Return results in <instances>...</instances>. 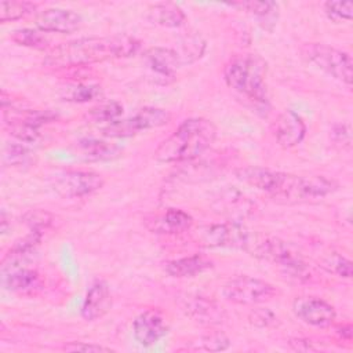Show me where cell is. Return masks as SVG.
I'll list each match as a JSON object with an SVG mask.
<instances>
[{
    "label": "cell",
    "instance_id": "obj_3",
    "mask_svg": "<svg viewBox=\"0 0 353 353\" xmlns=\"http://www.w3.org/2000/svg\"><path fill=\"white\" fill-rule=\"evenodd\" d=\"M265 74V61L252 54L234 57L223 68V79L226 85L244 95L259 109L269 108Z\"/></svg>",
    "mask_w": 353,
    "mask_h": 353
},
{
    "label": "cell",
    "instance_id": "obj_29",
    "mask_svg": "<svg viewBox=\"0 0 353 353\" xmlns=\"http://www.w3.org/2000/svg\"><path fill=\"white\" fill-rule=\"evenodd\" d=\"M101 95V87L95 84H72L63 88L62 99L69 102H90Z\"/></svg>",
    "mask_w": 353,
    "mask_h": 353
},
{
    "label": "cell",
    "instance_id": "obj_23",
    "mask_svg": "<svg viewBox=\"0 0 353 353\" xmlns=\"http://www.w3.org/2000/svg\"><path fill=\"white\" fill-rule=\"evenodd\" d=\"M79 156L85 161H106L113 160L121 154L119 146L101 139H81L77 143Z\"/></svg>",
    "mask_w": 353,
    "mask_h": 353
},
{
    "label": "cell",
    "instance_id": "obj_27",
    "mask_svg": "<svg viewBox=\"0 0 353 353\" xmlns=\"http://www.w3.org/2000/svg\"><path fill=\"white\" fill-rule=\"evenodd\" d=\"M36 4L30 1H18V0H3L0 1V22L17 21L28 14L33 12Z\"/></svg>",
    "mask_w": 353,
    "mask_h": 353
},
{
    "label": "cell",
    "instance_id": "obj_15",
    "mask_svg": "<svg viewBox=\"0 0 353 353\" xmlns=\"http://www.w3.org/2000/svg\"><path fill=\"white\" fill-rule=\"evenodd\" d=\"M168 332V323L164 316L154 309L138 314L132 323L134 338L142 346H152Z\"/></svg>",
    "mask_w": 353,
    "mask_h": 353
},
{
    "label": "cell",
    "instance_id": "obj_1",
    "mask_svg": "<svg viewBox=\"0 0 353 353\" xmlns=\"http://www.w3.org/2000/svg\"><path fill=\"white\" fill-rule=\"evenodd\" d=\"M141 43L131 36H105V37H81L62 43L52 48L43 61V65L52 69H66L87 66L91 63L127 58L139 50Z\"/></svg>",
    "mask_w": 353,
    "mask_h": 353
},
{
    "label": "cell",
    "instance_id": "obj_13",
    "mask_svg": "<svg viewBox=\"0 0 353 353\" xmlns=\"http://www.w3.org/2000/svg\"><path fill=\"white\" fill-rule=\"evenodd\" d=\"M234 174H236V178L243 183L251 188H255L258 190H262L270 194L273 199L281 189L287 175L285 172H281V171H274L270 168L256 167V165L237 168Z\"/></svg>",
    "mask_w": 353,
    "mask_h": 353
},
{
    "label": "cell",
    "instance_id": "obj_32",
    "mask_svg": "<svg viewBox=\"0 0 353 353\" xmlns=\"http://www.w3.org/2000/svg\"><path fill=\"white\" fill-rule=\"evenodd\" d=\"M324 12L328 19L334 22L350 21L353 17V3L352 1H325Z\"/></svg>",
    "mask_w": 353,
    "mask_h": 353
},
{
    "label": "cell",
    "instance_id": "obj_17",
    "mask_svg": "<svg viewBox=\"0 0 353 353\" xmlns=\"http://www.w3.org/2000/svg\"><path fill=\"white\" fill-rule=\"evenodd\" d=\"M273 135L283 149H292L303 141L306 124L298 113L287 109L277 116L273 124Z\"/></svg>",
    "mask_w": 353,
    "mask_h": 353
},
{
    "label": "cell",
    "instance_id": "obj_12",
    "mask_svg": "<svg viewBox=\"0 0 353 353\" xmlns=\"http://www.w3.org/2000/svg\"><path fill=\"white\" fill-rule=\"evenodd\" d=\"M181 307L188 317L204 325L219 324L226 319L223 307L216 301L197 294H188L181 298Z\"/></svg>",
    "mask_w": 353,
    "mask_h": 353
},
{
    "label": "cell",
    "instance_id": "obj_24",
    "mask_svg": "<svg viewBox=\"0 0 353 353\" xmlns=\"http://www.w3.org/2000/svg\"><path fill=\"white\" fill-rule=\"evenodd\" d=\"M3 284L14 292H26L39 285V274L36 270L19 266L3 270Z\"/></svg>",
    "mask_w": 353,
    "mask_h": 353
},
{
    "label": "cell",
    "instance_id": "obj_9",
    "mask_svg": "<svg viewBox=\"0 0 353 353\" xmlns=\"http://www.w3.org/2000/svg\"><path fill=\"white\" fill-rule=\"evenodd\" d=\"M196 240L208 248L243 250L248 245L250 233L237 221H228L201 226L196 232Z\"/></svg>",
    "mask_w": 353,
    "mask_h": 353
},
{
    "label": "cell",
    "instance_id": "obj_22",
    "mask_svg": "<svg viewBox=\"0 0 353 353\" xmlns=\"http://www.w3.org/2000/svg\"><path fill=\"white\" fill-rule=\"evenodd\" d=\"M232 7H237L239 10H244L256 18L258 23L266 29L272 30L277 23L279 18V6L274 1H239L232 3Z\"/></svg>",
    "mask_w": 353,
    "mask_h": 353
},
{
    "label": "cell",
    "instance_id": "obj_20",
    "mask_svg": "<svg viewBox=\"0 0 353 353\" xmlns=\"http://www.w3.org/2000/svg\"><path fill=\"white\" fill-rule=\"evenodd\" d=\"M212 266H214V262L210 258H207L204 255L194 254V255L168 261V262H165L164 269L170 276L182 279V277L197 276V274L211 269Z\"/></svg>",
    "mask_w": 353,
    "mask_h": 353
},
{
    "label": "cell",
    "instance_id": "obj_26",
    "mask_svg": "<svg viewBox=\"0 0 353 353\" xmlns=\"http://www.w3.org/2000/svg\"><path fill=\"white\" fill-rule=\"evenodd\" d=\"M10 39L19 46L34 48V50H44L48 47V43H50L44 32L29 29V28L14 30L10 34Z\"/></svg>",
    "mask_w": 353,
    "mask_h": 353
},
{
    "label": "cell",
    "instance_id": "obj_6",
    "mask_svg": "<svg viewBox=\"0 0 353 353\" xmlns=\"http://www.w3.org/2000/svg\"><path fill=\"white\" fill-rule=\"evenodd\" d=\"M338 189V183L323 175H292L287 174L285 181L274 199L287 203H299L325 197Z\"/></svg>",
    "mask_w": 353,
    "mask_h": 353
},
{
    "label": "cell",
    "instance_id": "obj_8",
    "mask_svg": "<svg viewBox=\"0 0 353 353\" xmlns=\"http://www.w3.org/2000/svg\"><path fill=\"white\" fill-rule=\"evenodd\" d=\"M279 291L265 280L251 276H237L222 287V295L237 305H258L273 299Z\"/></svg>",
    "mask_w": 353,
    "mask_h": 353
},
{
    "label": "cell",
    "instance_id": "obj_14",
    "mask_svg": "<svg viewBox=\"0 0 353 353\" xmlns=\"http://www.w3.org/2000/svg\"><path fill=\"white\" fill-rule=\"evenodd\" d=\"M143 62L150 73L161 84H168L174 80L175 70L182 66L175 48L153 47L143 54Z\"/></svg>",
    "mask_w": 353,
    "mask_h": 353
},
{
    "label": "cell",
    "instance_id": "obj_21",
    "mask_svg": "<svg viewBox=\"0 0 353 353\" xmlns=\"http://www.w3.org/2000/svg\"><path fill=\"white\" fill-rule=\"evenodd\" d=\"M146 11V18L163 28H179L186 21L183 10L175 3H154Z\"/></svg>",
    "mask_w": 353,
    "mask_h": 353
},
{
    "label": "cell",
    "instance_id": "obj_25",
    "mask_svg": "<svg viewBox=\"0 0 353 353\" xmlns=\"http://www.w3.org/2000/svg\"><path fill=\"white\" fill-rule=\"evenodd\" d=\"M175 51L182 65L192 63L203 57L205 51V41L200 34H190L179 41V46L175 48Z\"/></svg>",
    "mask_w": 353,
    "mask_h": 353
},
{
    "label": "cell",
    "instance_id": "obj_39",
    "mask_svg": "<svg viewBox=\"0 0 353 353\" xmlns=\"http://www.w3.org/2000/svg\"><path fill=\"white\" fill-rule=\"evenodd\" d=\"M290 345L294 350H314L310 341L307 339H291Z\"/></svg>",
    "mask_w": 353,
    "mask_h": 353
},
{
    "label": "cell",
    "instance_id": "obj_38",
    "mask_svg": "<svg viewBox=\"0 0 353 353\" xmlns=\"http://www.w3.org/2000/svg\"><path fill=\"white\" fill-rule=\"evenodd\" d=\"M332 138H334L335 143L349 148L350 142H352L349 125H346V124H336V125H334V128H332Z\"/></svg>",
    "mask_w": 353,
    "mask_h": 353
},
{
    "label": "cell",
    "instance_id": "obj_19",
    "mask_svg": "<svg viewBox=\"0 0 353 353\" xmlns=\"http://www.w3.org/2000/svg\"><path fill=\"white\" fill-rule=\"evenodd\" d=\"M112 306V296L108 283L103 280H97L88 288L83 306H81V316L87 321H94L101 319Z\"/></svg>",
    "mask_w": 353,
    "mask_h": 353
},
{
    "label": "cell",
    "instance_id": "obj_37",
    "mask_svg": "<svg viewBox=\"0 0 353 353\" xmlns=\"http://www.w3.org/2000/svg\"><path fill=\"white\" fill-rule=\"evenodd\" d=\"M63 350L68 352H112L110 347L102 346V345H97V343H87V342H70L62 346Z\"/></svg>",
    "mask_w": 353,
    "mask_h": 353
},
{
    "label": "cell",
    "instance_id": "obj_16",
    "mask_svg": "<svg viewBox=\"0 0 353 353\" xmlns=\"http://www.w3.org/2000/svg\"><path fill=\"white\" fill-rule=\"evenodd\" d=\"M145 226L157 234H176L193 226V218L183 210L167 208L163 212L149 214L143 219Z\"/></svg>",
    "mask_w": 353,
    "mask_h": 353
},
{
    "label": "cell",
    "instance_id": "obj_33",
    "mask_svg": "<svg viewBox=\"0 0 353 353\" xmlns=\"http://www.w3.org/2000/svg\"><path fill=\"white\" fill-rule=\"evenodd\" d=\"M52 215L43 210H30L23 215V222L30 228V230L40 233L52 223Z\"/></svg>",
    "mask_w": 353,
    "mask_h": 353
},
{
    "label": "cell",
    "instance_id": "obj_31",
    "mask_svg": "<svg viewBox=\"0 0 353 353\" xmlns=\"http://www.w3.org/2000/svg\"><path fill=\"white\" fill-rule=\"evenodd\" d=\"M221 205L225 208L223 211H228V212H237L240 215H245L250 208V203L248 200L237 190H228L223 196H221Z\"/></svg>",
    "mask_w": 353,
    "mask_h": 353
},
{
    "label": "cell",
    "instance_id": "obj_4",
    "mask_svg": "<svg viewBox=\"0 0 353 353\" xmlns=\"http://www.w3.org/2000/svg\"><path fill=\"white\" fill-rule=\"evenodd\" d=\"M303 57L328 76L352 85L353 62L347 52L323 43H306L301 48Z\"/></svg>",
    "mask_w": 353,
    "mask_h": 353
},
{
    "label": "cell",
    "instance_id": "obj_11",
    "mask_svg": "<svg viewBox=\"0 0 353 353\" xmlns=\"http://www.w3.org/2000/svg\"><path fill=\"white\" fill-rule=\"evenodd\" d=\"M292 310L299 320L317 328L330 327L336 317L334 306L317 296L295 298L292 302Z\"/></svg>",
    "mask_w": 353,
    "mask_h": 353
},
{
    "label": "cell",
    "instance_id": "obj_34",
    "mask_svg": "<svg viewBox=\"0 0 353 353\" xmlns=\"http://www.w3.org/2000/svg\"><path fill=\"white\" fill-rule=\"evenodd\" d=\"M324 266L330 272H334L335 274H338L339 277H345V279L352 277V262L342 255H338V254L331 255L328 259L324 261Z\"/></svg>",
    "mask_w": 353,
    "mask_h": 353
},
{
    "label": "cell",
    "instance_id": "obj_10",
    "mask_svg": "<svg viewBox=\"0 0 353 353\" xmlns=\"http://www.w3.org/2000/svg\"><path fill=\"white\" fill-rule=\"evenodd\" d=\"M170 121H171V113L168 110L161 108L146 106L139 109L134 116L128 119H124V120L119 119L110 124H106V127H103L102 130V134L110 138L131 137L139 131L163 127Z\"/></svg>",
    "mask_w": 353,
    "mask_h": 353
},
{
    "label": "cell",
    "instance_id": "obj_2",
    "mask_svg": "<svg viewBox=\"0 0 353 353\" xmlns=\"http://www.w3.org/2000/svg\"><path fill=\"white\" fill-rule=\"evenodd\" d=\"M216 127L203 117L182 121L179 127L154 150V159L161 163L190 161L203 154L214 143Z\"/></svg>",
    "mask_w": 353,
    "mask_h": 353
},
{
    "label": "cell",
    "instance_id": "obj_28",
    "mask_svg": "<svg viewBox=\"0 0 353 353\" xmlns=\"http://www.w3.org/2000/svg\"><path fill=\"white\" fill-rule=\"evenodd\" d=\"M121 114H123V105L117 101H109V102H102L94 106L87 116L94 123L110 124L119 120Z\"/></svg>",
    "mask_w": 353,
    "mask_h": 353
},
{
    "label": "cell",
    "instance_id": "obj_35",
    "mask_svg": "<svg viewBox=\"0 0 353 353\" xmlns=\"http://www.w3.org/2000/svg\"><path fill=\"white\" fill-rule=\"evenodd\" d=\"M29 154L30 153L25 143H10L4 150V160L8 164H21L28 160Z\"/></svg>",
    "mask_w": 353,
    "mask_h": 353
},
{
    "label": "cell",
    "instance_id": "obj_40",
    "mask_svg": "<svg viewBox=\"0 0 353 353\" xmlns=\"http://www.w3.org/2000/svg\"><path fill=\"white\" fill-rule=\"evenodd\" d=\"M352 325L350 324H343V325H339L338 328H336V335L341 338V339H343V341H346V342H350L352 341Z\"/></svg>",
    "mask_w": 353,
    "mask_h": 353
},
{
    "label": "cell",
    "instance_id": "obj_5",
    "mask_svg": "<svg viewBox=\"0 0 353 353\" xmlns=\"http://www.w3.org/2000/svg\"><path fill=\"white\" fill-rule=\"evenodd\" d=\"M254 255L277 266L284 274L294 279H306L309 269L302 255L290 244L280 239L270 237L259 243Z\"/></svg>",
    "mask_w": 353,
    "mask_h": 353
},
{
    "label": "cell",
    "instance_id": "obj_7",
    "mask_svg": "<svg viewBox=\"0 0 353 353\" xmlns=\"http://www.w3.org/2000/svg\"><path fill=\"white\" fill-rule=\"evenodd\" d=\"M51 189L61 197L79 199L90 196L105 185L101 174L85 170L57 171L48 178Z\"/></svg>",
    "mask_w": 353,
    "mask_h": 353
},
{
    "label": "cell",
    "instance_id": "obj_18",
    "mask_svg": "<svg viewBox=\"0 0 353 353\" xmlns=\"http://www.w3.org/2000/svg\"><path fill=\"white\" fill-rule=\"evenodd\" d=\"M36 26L41 32L72 33L81 26V17L73 10L47 8L37 14Z\"/></svg>",
    "mask_w": 353,
    "mask_h": 353
},
{
    "label": "cell",
    "instance_id": "obj_30",
    "mask_svg": "<svg viewBox=\"0 0 353 353\" xmlns=\"http://www.w3.org/2000/svg\"><path fill=\"white\" fill-rule=\"evenodd\" d=\"M193 343V349L199 350H207V352H219L228 349L230 341L229 338L222 332H211L207 335H201L196 342Z\"/></svg>",
    "mask_w": 353,
    "mask_h": 353
},
{
    "label": "cell",
    "instance_id": "obj_36",
    "mask_svg": "<svg viewBox=\"0 0 353 353\" xmlns=\"http://www.w3.org/2000/svg\"><path fill=\"white\" fill-rule=\"evenodd\" d=\"M248 320L252 325L255 327H261V328H266V327H270L276 323V314L266 309V307H259V309H254L250 316H248Z\"/></svg>",
    "mask_w": 353,
    "mask_h": 353
}]
</instances>
